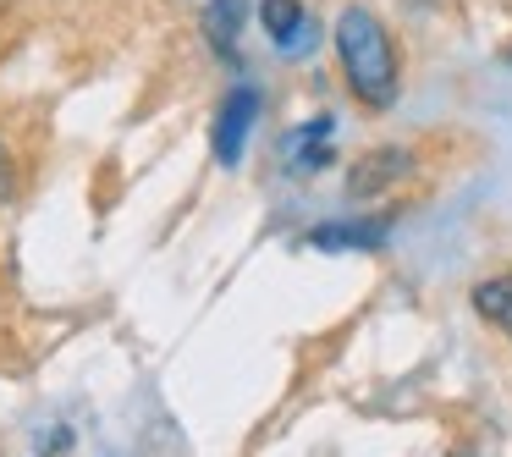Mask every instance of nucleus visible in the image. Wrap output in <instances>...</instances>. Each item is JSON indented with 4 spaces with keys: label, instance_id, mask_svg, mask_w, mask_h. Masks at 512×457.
<instances>
[{
    "label": "nucleus",
    "instance_id": "3",
    "mask_svg": "<svg viewBox=\"0 0 512 457\" xmlns=\"http://www.w3.org/2000/svg\"><path fill=\"white\" fill-rule=\"evenodd\" d=\"M259 23H265V34L276 39V50H287V56H303V50H314V39H320L314 17L303 12V0H265V6H259Z\"/></svg>",
    "mask_w": 512,
    "mask_h": 457
},
{
    "label": "nucleus",
    "instance_id": "8",
    "mask_svg": "<svg viewBox=\"0 0 512 457\" xmlns=\"http://www.w3.org/2000/svg\"><path fill=\"white\" fill-rule=\"evenodd\" d=\"M17 193V171H12V155H6V144H0V204Z\"/></svg>",
    "mask_w": 512,
    "mask_h": 457
},
{
    "label": "nucleus",
    "instance_id": "1",
    "mask_svg": "<svg viewBox=\"0 0 512 457\" xmlns=\"http://www.w3.org/2000/svg\"><path fill=\"white\" fill-rule=\"evenodd\" d=\"M336 50H342L347 83L364 105H391L397 100V56H391L386 28L375 23V12L364 6H347L336 17Z\"/></svg>",
    "mask_w": 512,
    "mask_h": 457
},
{
    "label": "nucleus",
    "instance_id": "9",
    "mask_svg": "<svg viewBox=\"0 0 512 457\" xmlns=\"http://www.w3.org/2000/svg\"><path fill=\"white\" fill-rule=\"evenodd\" d=\"M507 61H512V45H507Z\"/></svg>",
    "mask_w": 512,
    "mask_h": 457
},
{
    "label": "nucleus",
    "instance_id": "5",
    "mask_svg": "<svg viewBox=\"0 0 512 457\" xmlns=\"http://www.w3.org/2000/svg\"><path fill=\"white\" fill-rule=\"evenodd\" d=\"M243 17H248V0H210L204 12V39L215 45V56H226L237 67V34H243Z\"/></svg>",
    "mask_w": 512,
    "mask_h": 457
},
{
    "label": "nucleus",
    "instance_id": "6",
    "mask_svg": "<svg viewBox=\"0 0 512 457\" xmlns=\"http://www.w3.org/2000/svg\"><path fill=\"white\" fill-rule=\"evenodd\" d=\"M402 171H408V155H402V149H375V155H369L364 166L347 177V193H353V199H364V193H380L386 182H397Z\"/></svg>",
    "mask_w": 512,
    "mask_h": 457
},
{
    "label": "nucleus",
    "instance_id": "4",
    "mask_svg": "<svg viewBox=\"0 0 512 457\" xmlns=\"http://www.w3.org/2000/svg\"><path fill=\"white\" fill-rule=\"evenodd\" d=\"M391 237V215H375V221H342V226H314L309 243L314 248H380Z\"/></svg>",
    "mask_w": 512,
    "mask_h": 457
},
{
    "label": "nucleus",
    "instance_id": "7",
    "mask_svg": "<svg viewBox=\"0 0 512 457\" xmlns=\"http://www.w3.org/2000/svg\"><path fill=\"white\" fill-rule=\"evenodd\" d=\"M474 309L485 314L490 325H501V331L512 336V276H490L474 287Z\"/></svg>",
    "mask_w": 512,
    "mask_h": 457
},
{
    "label": "nucleus",
    "instance_id": "2",
    "mask_svg": "<svg viewBox=\"0 0 512 457\" xmlns=\"http://www.w3.org/2000/svg\"><path fill=\"white\" fill-rule=\"evenodd\" d=\"M259 116V89H232L221 105V116H215V160L221 166H237L243 160V144H248V127H254Z\"/></svg>",
    "mask_w": 512,
    "mask_h": 457
}]
</instances>
